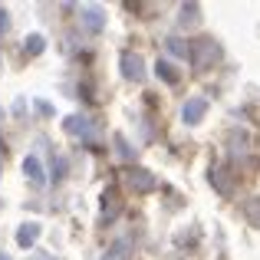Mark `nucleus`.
<instances>
[{
  "label": "nucleus",
  "instance_id": "obj_1",
  "mask_svg": "<svg viewBox=\"0 0 260 260\" xmlns=\"http://www.w3.org/2000/svg\"><path fill=\"white\" fill-rule=\"evenodd\" d=\"M191 66H194V73H204L208 66H214L217 59H221V50H217L214 40H198L194 46H191Z\"/></svg>",
  "mask_w": 260,
  "mask_h": 260
},
{
  "label": "nucleus",
  "instance_id": "obj_2",
  "mask_svg": "<svg viewBox=\"0 0 260 260\" xmlns=\"http://www.w3.org/2000/svg\"><path fill=\"white\" fill-rule=\"evenodd\" d=\"M66 132H70V135H79L83 142L92 145L95 135H99V128H95V122L86 119V115H70V119H66Z\"/></svg>",
  "mask_w": 260,
  "mask_h": 260
},
{
  "label": "nucleus",
  "instance_id": "obj_3",
  "mask_svg": "<svg viewBox=\"0 0 260 260\" xmlns=\"http://www.w3.org/2000/svg\"><path fill=\"white\" fill-rule=\"evenodd\" d=\"M125 181H128V188L139 191V194H148V191L158 188L155 175H152V172H145V168H128V172H125Z\"/></svg>",
  "mask_w": 260,
  "mask_h": 260
},
{
  "label": "nucleus",
  "instance_id": "obj_4",
  "mask_svg": "<svg viewBox=\"0 0 260 260\" xmlns=\"http://www.w3.org/2000/svg\"><path fill=\"white\" fill-rule=\"evenodd\" d=\"M204 112H208V99H204V95H194V99H188V102H184L181 119L188 122V125H198V122L204 119Z\"/></svg>",
  "mask_w": 260,
  "mask_h": 260
},
{
  "label": "nucleus",
  "instance_id": "obj_5",
  "mask_svg": "<svg viewBox=\"0 0 260 260\" xmlns=\"http://www.w3.org/2000/svg\"><path fill=\"white\" fill-rule=\"evenodd\" d=\"M122 76L132 79V83H139L145 76V63H142L139 53H122Z\"/></svg>",
  "mask_w": 260,
  "mask_h": 260
},
{
  "label": "nucleus",
  "instance_id": "obj_6",
  "mask_svg": "<svg viewBox=\"0 0 260 260\" xmlns=\"http://www.w3.org/2000/svg\"><path fill=\"white\" fill-rule=\"evenodd\" d=\"M83 20H86V26L92 33H99L102 26H106V13H102V7H83Z\"/></svg>",
  "mask_w": 260,
  "mask_h": 260
},
{
  "label": "nucleus",
  "instance_id": "obj_7",
  "mask_svg": "<svg viewBox=\"0 0 260 260\" xmlns=\"http://www.w3.org/2000/svg\"><path fill=\"white\" fill-rule=\"evenodd\" d=\"M228 178H231L228 168H211V184H214L221 194H231V191H234V184H231Z\"/></svg>",
  "mask_w": 260,
  "mask_h": 260
},
{
  "label": "nucleus",
  "instance_id": "obj_8",
  "mask_svg": "<svg viewBox=\"0 0 260 260\" xmlns=\"http://www.w3.org/2000/svg\"><path fill=\"white\" fill-rule=\"evenodd\" d=\"M40 237V224H23V228L17 231V244L20 247H33Z\"/></svg>",
  "mask_w": 260,
  "mask_h": 260
},
{
  "label": "nucleus",
  "instance_id": "obj_9",
  "mask_svg": "<svg viewBox=\"0 0 260 260\" xmlns=\"http://www.w3.org/2000/svg\"><path fill=\"white\" fill-rule=\"evenodd\" d=\"M23 172H26V178H30V181L37 184V188H43V181H46V178H43V165H40V161L33 158V155L23 161Z\"/></svg>",
  "mask_w": 260,
  "mask_h": 260
},
{
  "label": "nucleus",
  "instance_id": "obj_10",
  "mask_svg": "<svg viewBox=\"0 0 260 260\" xmlns=\"http://www.w3.org/2000/svg\"><path fill=\"white\" fill-rule=\"evenodd\" d=\"M115 214H119V194H115V191H106V194H102V221H112Z\"/></svg>",
  "mask_w": 260,
  "mask_h": 260
},
{
  "label": "nucleus",
  "instance_id": "obj_11",
  "mask_svg": "<svg viewBox=\"0 0 260 260\" xmlns=\"http://www.w3.org/2000/svg\"><path fill=\"white\" fill-rule=\"evenodd\" d=\"M128 254H132V244H128V241H119V244H112V247L102 254V260H128Z\"/></svg>",
  "mask_w": 260,
  "mask_h": 260
},
{
  "label": "nucleus",
  "instance_id": "obj_12",
  "mask_svg": "<svg viewBox=\"0 0 260 260\" xmlns=\"http://www.w3.org/2000/svg\"><path fill=\"white\" fill-rule=\"evenodd\" d=\"M155 73H158V79H165V83H178V70L168 59H158V63H155Z\"/></svg>",
  "mask_w": 260,
  "mask_h": 260
},
{
  "label": "nucleus",
  "instance_id": "obj_13",
  "mask_svg": "<svg viewBox=\"0 0 260 260\" xmlns=\"http://www.w3.org/2000/svg\"><path fill=\"white\" fill-rule=\"evenodd\" d=\"M244 214H247V221L254 224V228H260V198H250V201L244 204Z\"/></svg>",
  "mask_w": 260,
  "mask_h": 260
},
{
  "label": "nucleus",
  "instance_id": "obj_14",
  "mask_svg": "<svg viewBox=\"0 0 260 260\" xmlns=\"http://www.w3.org/2000/svg\"><path fill=\"white\" fill-rule=\"evenodd\" d=\"M26 53H30V56H40V53H43V46H46V40L40 37V33H33V37H26Z\"/></svg>",
  "mask_w": 260,
  "mask_h": 260
},
{
  "label": "nucleus",
  "instance_id": "obj_15",
  "mask_svg": "<svg viewBox=\"0 0 260 260\" xmlns=\"http://www.w3.org/2000/svg\"><path fill=\"white\" fill-rule=\"evenodd\" d=\"M165 46H168V53H172V56H188V53H191V46L184 43V40H178V37H172Z\"/></svg>",
  "mask_w": 260,
  "mask_h": 260
},
{
  "label": "nucleus",
  "instance_id": "obj_16",
  "mask_svg": "<svg viewBox=\"0 0 260 260\" xmlns=\"http://www.w3.org/2000/svg\"><path fill=\"white\" fill-rule=\"evenodd\" d=\"M115 148H119V155H122L125 161H132V158H135V152H132V145L125 142V135H115Z\"/></svg>",
  "mask_w": 260,
  "mask_h": 260
},
{
  "label": "nucleus",
  "instance_id": "obj_17",
  "mask_svg": "<svg viewBox=\"0 0 260 260\" xmlns=\"http://www.w3.org/2000/svg\"><path fill=\"white\" fill-rule=\"evenodd\" d=\"M198 13H201V7H198V4H184L181 7V23H198Z\"/></svg>",
  "mask_w": 260,
  "mask_h": 260
},
{
  "label": "nucleus",
  "instance_id": "obj_18",
  "mask_svg": "<svg viewBox=\"0 0 260 260\" xmlns=\"http://www.w3.org/2000/svg\"><path fill=\"white\" fill-rule=\"evenodd\" d=\"M66 175V161L63 158H53V178H63Z\"/></svg>",
  "mask_w": 260,
  "mask_h": 260
},
{
  "label": "nucleus",
  "instance_id": "obj_19",
  "mask_svg": "<svg viewBox=\"0 0 260 260\" xmlns=\"http://www.w3.org/2000/svg\"><path fill=\"white\" fill-rule=\"evenodd\" d=\"M7 23H10V20H7V10H4V7H0V33L7 30Z\"/></svg>",
  "mask_w": 260,
  "mask_h": 260
},
{
  "label": "nucleus",
  "instance_id": "obj_20",
  "mask_svg": "<svg viewBox=\"0 0 260 260\" xmlns=\"http://www.w3.org/2000/svg\"><path fill=\"white\" fill-rule=\"evenodd\" d=\"M0 260H10V257H7V254H0Z\"/></svg>",
  "mask_w": 260,
  "mask_h": 260
},
{
  "label": "nucleus",
  "instance_id": "obj_21",
  "mask_svg": "<svg viewBox=\"0 0 260 260\" xmlns=\"http://www.w3.org/2000/svg\"><path fill=\"white\" fill-rule=\"evenodd\" d=\"M0 155H4V142H0Z\"/></svg>",
  "mask_w": 260,
  "mask_h": 260
}]
</instances>
